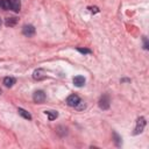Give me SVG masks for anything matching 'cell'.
<instances>
[{
    "label": "cell",
    "instance_id": "1",
    "mask_svg": "<svg viewBox=\"0 0 149 149\" xmlns=\"http://www.w3.org/2000/svg\"><path fill=\"white\" fill-rule=\"evenodd\" d=\"M144 127H146V119H144L143 116H141V118H139V119L136 120V126H135V129H134L133 134H134V135L141 134V133L143 132Z\"/></svg>",
    "mask_w": 149,
    "mask_h": 149
},
{
    "label": "cell",
    "instance_id": "15",
    "mask_svg": "<svg viewBox=\"0 0 149 149\" xmlns=\"http://www.w3.org/2000/svg\"><path fill=\"white\" fill-rule=\"evenodd\" d=\"M77 51H79L81 54H91V50L86 49V48H77Z\"/></svg>",
    "mask_w": 149,
    "mask_h": 149
},
{
    "label": "cell",
    "instance_id": "18",
    "mask_svg": "<svg viewBox=\"0 0 149 149\" xmlns=\"http://www.w3.org/2000/svg\"><path fill=\"white\" fill-rule=\"evenodd\" d=\"M88 9H90V10H91L92 13H98V12H99V9H98V7H90Z\"/></svg>",
    "mask_w": 149,
    "mask_h": 149
},
{
    "label": "cell",
    "instance_id": "4",
    "mask_svg": "<svg viewBox=\"0 0 149 149\" xmlns=\"http://www.w3.org/2000/svg\"><path fill=\"white\" fill-rule=\"evenodd\" d=\"M22 34H23L24 36H27V37L34 36V35H35V28H34V26H31V24H26V26H23V28H22Z\"/></svg>",
    "mask_w": 149,
    "mask_h": 149
},
{
    "label": "cell",
    "instance_id": "12",
    "mask_svg": "<svg viewBox=\"0 0 149 149\" xmlns=\"http://www.w3.org/2000/svg\"><path fill=\"white\" fill-rule=\"evenodd\" d=\"M44 113H45V115L48 116V119H49L50 121L55 120V119L58 116V113H57L56 111H45Z\"/></svg>",
    "mask_w": 149,
    "mask_h": 149
},
{
    "label": "cell",
    "instance_id": "11",
    "mask_svg": "<svg viewBox=\"0 0 149 149\" xmlns=\"http://www.w3.org/2000/svg\"><path fill=\"white\" fill-rule=\"evenodd\" d=\"M17 112H19V114H20L22 118H24V119H27V120H31V115H30V113L27 112L26 109H23V108H19Z\"/></svg>",
    "mask_w": 149,
    "mask_h": 149
},
{
    "label": "cell",
    "instance_id": "5",
    "mask_svg": "<svg viewBox=\"0 0 149 149\" xmlns=\"http://www.w3.org/2000/svg\"><path fill=\"white\" fill-rule=\"evenodd\" d=\"M79 101H80V98L77 94H71V95H69L66 98V104L69 106H71V107H74Z\"/></svg>",
    "mask_w": 149,
    "mask_h": 149
},
{
    "label": "cell",
    "instance_id": "2",
    "mask_svg": "<svg viewBox=\"0 0 149 149\" xmlns=\"http://www.w3.org/2000/svg\"><path fill=\"white\" fill-rule=\"evenodd\" d=\"M109 105H111V100H109L108 94L101 95V98L99 99V107L101 109H108L109 108Z\"/></svg>",
    "mask_w": 149,
    "mask_h": 149
},
{
    "label": "cell",
    "instance_id": "9",
    "mask_svg": "<svg viewBox=\"0 0 149 149\" xmlns=\"http://www.w3.org/2000/svg\"><path fill=\"white\" fill-rule=\"evenodd\" d=\"M16 23H17V17H14V16L7 17V19L5 20V24H6L7 27H14Z\"/></svg>",
    "mask_w": 149,
    "mask_h": 149
},
{
    "label": "cell",
    "instance_id": "10",
    "mask_svg": "<svg viewBox=\"0 0 149 149\" xmlns=\"http://www.w3.org/2000/svg\"><path fill=\"white\" fill-rule=\"evenodd\" d=\"M15 78H13V77H5L3 78V84H5V86H7V87H12L14 84H15Z\"/></svg>",
    "mask_w": 149,
    "mask_h": 149
},
{
    "label": "cell",
    "instance_id": "20",
    "mask_svg": "<svg viewBox=\"0 0 149 149\" xmlns=\"http://www.w3.org/2000/svg\"><path fill=\"white\" fill-rule=\"evenodd\" d=\"M0 27H1V20H0Z\"/></svg>",
    "mask_w": 149,
    "mask_h": 149
},
{
    "label": "cell",
    "instance_id": "7",
    "mask_svg": "<svg viewBox=\"0 0 149 149\" xmlns=\"http://www.w3.org/2000/svg\"><path fill=\"white\" fill-rule=\"evenodd\" d=\"M73 84H74V86H77V87H81V86L85 84V78H84L83 76H76V77L73 78Z\"/></svg>",
    "mask_w": 149,
    "mask_h": 149
},
{
    "label": "cell",
    "instance_id": "13",
    "mask_svg": "<svg viewBox=\"0 0 149 149\" xmlns=\"http://www.w3.org/2000/svg\"><path fill=\"white\" fill-rule=\"evenodd\" d=\"M0 7L5 10L10 9V0H0Z\"/></svg>",
    "mask_w": 149,
    "mask_h": 149
},
{
    "label": "cell",
    "instance_id": "8",
    "mask_svg": "<svg viewBox=\"0 0 149 149\" xmlns=\"http://www.w3.org/2000/svg\"><path fill=\"white\" fill-rule=\"evenodd\" d=\"M21 8V3H20V0H10V9L14 10V12H19Z\"/></svg>",
    "mask_w": 149,
    "mask_h": 149
},
{
    "label": "cell",
    "instance_id": "6",
    "mask_svg": "<svg viewBox=\"0 0 149 149\" xmlns=\"http://www.w3.org/2000/svg\"><path fill=\"white\" fill-rule=\"evenodd\" d=\"M33 78H34L35 80H42V79L45 78V73H44V71H43L42 69H37V70L34 71Z\"/></svg>",
    "mask_w": 149,
    "mask_h": 149
},
{
    "label": "cell",
    "instance_id": "14",
    "mask_svg": "<svg viewBox=\"0 0 149 149\" xmlns=\"http://www.w3.org/2000/svg\"><path fill=\"white\" fill-rule=\"evenodd\" d=\"M74 108H76L77 111H83V109L85 108V104H84V101H83V100H80V101L74 106Z\"/></svg>",
    "mask_w": 149,
    "mask_h": 149
},
{
    "label": "cell",
    "instance_id": "3",
    "mask_svg": "<svg viewBox=\"0 0 149 149\" xmlns=\"http://www.w3.org/2000/svg\"><path fill=\"white\" fill-rule=\"evenodd\" d=\"M33 100L35 102H37V104H42L45 100V93L43 91H41V90L35 91L34 94H33Z\"/></svg>",
    "mask_w": 149,
    "mask_h": 149
},
{
    "label": "cell",
    "instance_id": "16",
    "mask_svg": "<svg viewBox=\"0 0 149 149\" xmlns=\"http://www.w3.org/2000/svg\"><path fill=\"white\" fill-rule=\"evenodd\" d=\"M113 135H114V141H115V143H116V146H120V144H121V143H120V140H121V139L119 137V135H118L116 133H114Z\"/></svg>",
    "mask_w": 149,
    "mask_h": 149
},
{
    "label": "cell",
    "instance_id": "17",
    "mask_svg": "<svg viewBox=\"0 0 149 149\" xmlns=\"http://www.w3.org/2000/svg\"><path fill=\"white\" fill-rule=\"evenodd\" d=\"M143 48L147 50L148 49V42H147V37H143Z\"/></svg>",
    "mask_w": 149,
    "mask_h": 149
},
{
    "label": "cell",
    "instance_id": "19",
    "mask_svg": "<svg viewBox=\"0 0 149 149\" xmlns=\"http://www.w3.org/2000/svg\"><path fill=\"white\" fill-rule=\"evenodd\" d=\"M1 93H2V91H1V88H0V94H1Z\"/></svg>",
    "mask_w": 149,
    "mask_h": 149
}]
</instances>
